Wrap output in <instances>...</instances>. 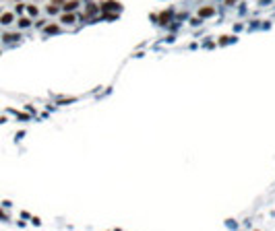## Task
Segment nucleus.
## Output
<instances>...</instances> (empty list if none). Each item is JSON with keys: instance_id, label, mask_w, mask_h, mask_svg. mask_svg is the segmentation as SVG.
<instances>
[{"instance_id": "nucleus-1", "label": "nucleus", "mask_w": 275, "mask_h": 231, "mask_svg": "<svg viewBox=\"0 0 275 231\" xmlns=\"http://www.w3.org/2000/svg\"><path fill=\"white\" fill-rule=\"evenodd\" d=\"M213 15V8H203L201 10V17H211Z\"/></svg>"}, {"instance_id": "nucleus-2", "label": "nucleus", "mask_w": 275, "mask_h": 231, "mask_svg": "<svg viewBox=\"0 0 275 231\" xmlns=\"http://www.w3.org/2000/svg\"><path fill=\"white\" fill-rule=\"evenodd\" d=\"M62 21H64V23H73V21H75V17H73V15H66Z\"/></svg>"}]
</instances>
